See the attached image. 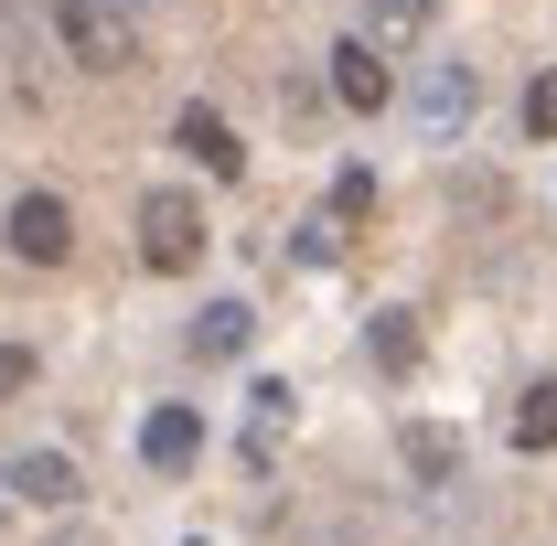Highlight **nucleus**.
Instances as JSON below:
<instances>
[{
  "instance_id": "nucleus-12",
  "label": "nucleus",
  "mask_w": 557,
  "mask_h": 546,
  "mask_svg": "<svg viewBox=\"0 0 557 546\" xmlns=\"http://www.w3.org/2000/svg\"><path fill=\"white\" fill-rule=\"evenodd\" d=\"M364 364H375V375H408L418 364V311H375V322H364Z\"/></svg>"
},
{
  "instance_id": "nucleus-2",
  "label": "nucleus",
  "mask_w": 557,
  "mask_h": 546,
  "mask_svg": "<svg viewBox=\"0 0 557 546\" xmlns=\"http://www.w3.org/2000/svg\"><path fill=\"white\" fill-rule=\"evenodd\" d=\"M0 236H11V258H22V269H65V258H75V214H65V194H11Z\"/></svg>"
},
{
  "instance_id": "nucleus-5",
  "label": "nucleus",
  "mask_w": 557,
  "mask_h": 546,
  "mask_svg": "<svg viewBox=\"0 0 557 546\" xmlns=\"http://www.w3.org/2000/svg\"><path fill=\"white\" fill-rule=\"evenodd\" d=\"M139 461L150 472H194L205 461V408H150L139 418Z\"/></svg>"
},
{
  "instance_id": "nucleus-13",
  "label": "nucleus",
  "mask_w": 557,
  "mask_h": 546,
  "mask_svg": "<svg viewBox=\"0 0 557 546\" xmlns=\"http://www.w3.org/2000/svg\"><path fill=\"white\" fill-rule=\"evenodd\" d=\"M504 429H515V450H557V375H536V386L515 397V418H504Z\"/></svg>"
},
{
  "instance_id": "nucleus-10",
  "label": "nucleus",
  "mask_w": 557,
  "mask_h": 546,
  "mask_svg": "<svg viewBox=\"0 0 557 546\" xmlns=\"http://www.w3.org/2000/svg\"><path fill=\"white\" fill-rule=\"evenodd\" d=\"M194 353H205V364H236V353H247V343H258V311H247V300H205V311H194Z\"/></svg>"
},
{
  "instance_id": "nucleus-17",
  "label": "nucleus",
  "mask_w": 557,
  "mask_h": 546,
  "mask_svg": "<svg viewBox=\"0 0 557 546\" xmlns=\"http://www.w3.org/2000/svg\"><path fill=\"white\" fill-rule=\"evenodd\" d=\"M33 386V343H0V397H22Z\"/></svg>"
},
{
  "instance_id": "nucleus-7",
  "label": "nucleus",
  "mask_w": 557,
  "mask_h": 546,
  "mask_svg": "<svg viewBox=\"0 0 557 546\" xmlns=\"http://www.w3.org/2000/svg\"><path fill=\"white\" fill-rule=\"evenodd\" d=\"M429 22H440V0H354V33H364L375 54H408V44H429Z\"/></svg>"
},
{
  "instance_id": "nucleus-15",
  "label": "nucleus",
  "mask_w": 557,
  "mask_h": 546,
  "mask_svg": "<svg viewBox=\"0 0 557 546\" xmlns=\"http://www.w3.org/2000/svg\"><path fill=\"white\" fill-rule=\"evenodd\" d=\"M354 214H375V172H364V161L333 172V225H354Z\"/></svg>"
},
{
  "instance_id": "nucleus-1",
  "label": "nucleus",
  "mask_w": 557,
  "mask_h": 546,
  "mask_svg": "<svg viewBox=\"0 0 557 546\" xmlns=\"http://www.w3.org/2000/svg\"><path fill=\"white\" fill-rule=\"evenodd\" d=\"M139 258H150L161 278L205 269V204H194L183 183H161V194H139Z\"/></svg>"
},
{
  "instance_id": "nucleus-16",
  "label": "nucleus",
  "mask_w": 557,
  "mask_h": 546,
  "mask_svg": "<svg viewBox=\"0 0 557 546\" xmlns=\"http://www.w3.org/2000/svg\"><path fill=\"white\" fill-rule=\"evenodd\" d=\"M525 139H557V65L525 86Z\"/></svg>"
},
{
  "instance_id": "nucleus-6",
  "label": "nucleus",
  "mask_w": 557,
  "mask_h": 546,
  "mask_svg": "<svg viewBox=\"0 0 557 546\" xmlns=\"http://www.w3.org/2000/svg\"><path fill=\"white\" fill-rule=\"evenodd\" d=\"M472 108H483V75H472V65H429V86H418V129L450 139V129H472Z\"/></svg>"
},
{
  "instance_id": "nucleus-9",
  "label": "nucleus",
  "mask_w": 557,
  "mask_h": 546,
  "mask_svg": "<svg viewBox=\"0 0 557 546\" xmlns=\"http://www.w3.org/2000/svg\"><path fill=\"white\" fill-rule=\"evenodd\" d=\"M172 139H183V150L205 161L214 183H247V150H236V129H225L214 108H183V119H172Z\"/></svg>"
},
{
  "instance_id": "nucleus-3",
  "label": "nucleus",
  "mask_w": 557,
  "mask_h": 546,
  "mask_svg": "<svg viewBox=\"0 0 557 546\" xmlns=\"http://www.w3.org/2000/svg\"><path fill=\"white\" fill-rule=\"evenodd\" d=\"M44 22L65 33V54H75L86 75H129V33H119L97 0H44Z\"/></svg>"
},
{
  "instance_id": "nucleus-18",
  "label": "nucleus",
  "mask_w": 557,
  "mask_h": 546,
  "mask_svg": "<svg viewBox=\"0 0 557 546\" xmlns=\"http://www.w3.org/2000/svg\"><path fill=\"white\" fill-rule=\"evenodd\" d=\"M0 525H11V493H0Z\"/></svg>"
},
{
  "instance_id": "nucleus-4",
  "label": "nucleus",
  "mask_w": 557,
  "mask_h": 546,
  "mask_svg": "<svg viewBox=\"0 0 557 546\" xmlns=\"http://www.w3.org/2000/svg\"><path fill=\"white\" fill-rule=\"evenodd\" d=\"M322 65H333V97H344L354 119H375V108H386V97H397V75H386V54H375V44H364V33H344V44H333V54H322Z\"/></svg>"
},
{
  "instance_id": "nucleus-11",
  "label": "nucleus",
  "mask_w": 557,
  "mask_h": 546,
  "mask_svg": "<svg viewBox=\"0 0 557 546\" xmlns=\"http://www.w3.org/2000/svg\"><path fill=\"white\" fill-rule=\"evenodd\" d=\"M397 461H408V472L440 493V482H461V439H450L440 418H408V429H397Z\"/></svg>"
},
{
  "instance_id": "nucleus-8",
  "label": "nucleus",
  "mask_w": 557,
  "mask_h": 546,
  "mask_svg": "<svg viewBox=\"0 0 557 546\" xmlns=\"http://www.w3.org/2000/svg\"><path fill=\"white\" fill-rule=\"evenodd\" d=\"M0 493H11V504H44V514H54V504H75V461H65V450H22V461L0 472Z\"/></svg>"
},
{
  "instance_id": "nucleus-14",
  "label": "nucleus",
  "mask_w": 557,
  "mask_h": 546,
  "mask_svg": "<svg viewBox=\"0 0 557 546\" xmlns=\"http://www.w3.org/2000/svg\"><path fill=\"white\" fill-rule=\"evenodd\" d=\"M289 258H300V269H333V258H344V225H333V214H311V225L289 236Z\"/></svg>"
}]
</instances>
